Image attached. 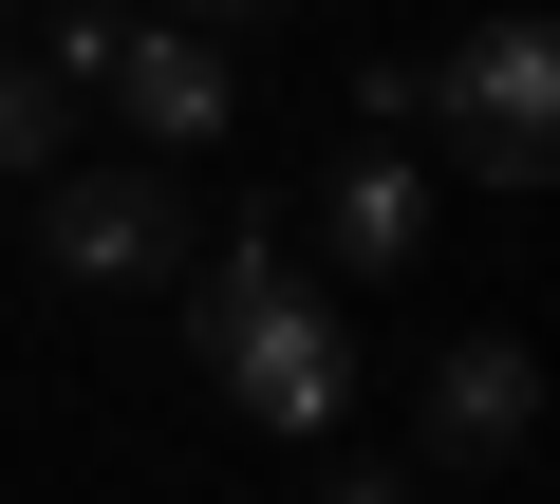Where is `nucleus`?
Wrapping results in <instances>:
<instances>
[{
    "mask_svg": "<svg viewBox=\"0 0 560 504\" xmlns=\"http://www.w3.org/2000/svg\"><path fill=\"white\" fill-rule=\"evenodd\" d=\"M187 20H206V38H224V20H280V0H187Z\"/></svg>",
    "mask_w": 560,
    "mask_h": 504,
    "instance_id": "obj_7",
    "label": "nucleus"
},
{
    "mask_svg": "<svg viewBox=\"0 0 560 504\" xmlns=\"http://www.w3.org/2000/svg\"><path fill=\"white\" fill-rule=\"evenodd\" d=\"M187 337H206V374H224L280 448H318L337 392H355V337H337V300H300V281H280V300H187Z\"/></svg>",
    "mask_w": 560,
    "mask_h": 504,
    "instance_id": "obj_1",
    "label": "nucleus"
},
{
    "mask_svg": "<svg viewBox=\"0 0 560 504\" xmlns=\"http://www.w3.org/2000/svg\"><path fill=\"white\" fill-rule=\"evenodd\" d=\"M337 504H393V485H374V467H355V485H337Z\"/></svg>",
    "mask_w": 560,
    "mask_h": 504,
    "instance_id": "obj_8",
    "label": "nucleus"
},
{
    "mask_svg": "<svg viewBox=\"0 0 560 504\" xmlns=\"http://www.w3.org/2000/svg\"><path fill=\"white\" fill-rule=\"evenodd\" d=\"M318 243H337L355 281H393L411 243H430V168H411V150H355V168H337V206H318Z\"/></svg>",
    "mask_w": 560,
    "mask_h": 504,
    "instance_id": "obj_6",
    "label": "nucleus"
},
{
    "mask_svg": "<svg viewBox=\"0 0 560 504\" xmlns=\"http://www.w3.org/2000/svg\"><path fill=\"white\" fill-rule=\"evenodd\" d=\"M448 150H467L486 187H541V168H560V38H541V20H486V38L448 57Z\"/></svg>",
    "mask_w": 560,
    "mask_h": 504,
    "instance_id": "obj_3",
    "label": "nucleus"
},
{
    "mask_svg": "<svg viewBox=\"0 0 560 504\" xmlns=\"http://www.w3.org/2000/svg\"><path fill=\"white\" fill-rule=\"evenodd\" d=\"M94 94L131 113V150H206V131H224V38H187V20H113Z\"/></svg>",
    "mask_w": 560,
    "mask_h": 504,
    "instance_id": "obj_4",
    "label": "nucleus"
},
{
    "mask_svg": "<svg viewBox=\"0 0 560 504\" xmlns=\"http://www.w3.org/2000/svg\"><path fill=\"white\" fill-rule=\"evenodd\" d=\"M523 430H541V355L523 337H448L430 355V448L448 467H523Z\"/></svg>",
    "mask_w": 560,
    "mask_h": 504,
    "instance_id": "obj_5",
    "label": "nucleus"
},
{
    "mask_svg": "<svg viewBox=\"0 0 560 504\" xmlns=\"http://www.w3.org/2000/svg\"><path fill=\"white\" fill-rule=\"evenodd\" d=\"M38 262L57 281H187V187H168V150H131V168H75L57 206H38Z\"/></svg>",
    "mask_w": 560,
    "mask_h": 504,
    "instance_id": "obj_2",
    "label": "nucleus"
}]
</instances>
